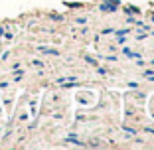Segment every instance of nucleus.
<instances>
[{"label": "nucleus", "instance_id": "nucleus-1", "mask_svg": "<svg viewBox=\"0 0 154 150\" xmlns=\"http://www.w3.org/2000/svg\"><path fill=\"white\" fill-rule=\"evenodd\" d=\"M2 34H4V28H0V36H2Z\"/></svg>", "mask_w": 154, "mask_h": 150}]
</instances>
